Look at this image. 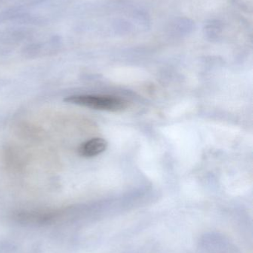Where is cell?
Listing matches in <instances>:
<instances>
[{"mask_svg":"<svg viewBox=\"0 0 253 253\" xmlns=\"http://www.w3.org/2000/svg\"><path fill=\"white\" fill-rule=\"evenodd\" d=\"M65 102L100 111L117 112L126 109L128 103L120 97L107 95H74L65 98Z\"/></svg>","mask_w":253,"mask_h":253,"instance_id":"6da1fadb","label":"cell"},{"mask_svg":"<svg viewBox=\"0 0 253 253\" xmlns=\"http://www.w3.org/2000/svg\"><path fill=\"white\" fill-rule=\"evenodd\" d=\"M108 147V142L102 138H93L82 143L78 147V153L85 158H92L103 153Z\"/></svg>","mask_w":253,"mask_h":253,"instance_id":"7a4b0ae2","label":"cell"}]
</instances>
